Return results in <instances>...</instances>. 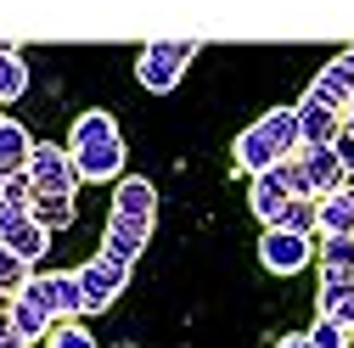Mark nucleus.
I'll return each mask as SVG.
<instances>
[{"instance_id": "f257e3e1", "label": "nucleus", "mask_w": 354, "mask_h": 348, "mask_svg": "<svg viewBox=\"0 0 354 348\" xmlns=\"http://www.w3.org/2000/svg\"><path fill=\"white\" fill-rule=\"evenodd\" d=\"M292 146H304V135H298V107H270L259 124H248L242 135H236V163H242L248 174H264V168L287 163Z\"/></svg>"}, {"instance_id": "f03ea898", "label": "nucleus", "mask_w": 354, "mask_h": 348, "mask_svg": "<svg viewBox=\"0 0 354 348\" xmlns=\"http://www.w3.org/2000/svg\"><path fill=\"white\" fill-rule=\"evenodd\" d=\"M192 57H197L192 39H152V46H141V57H136V79H141V90L169 96L174 84H180V73H186Z\"/></svg>"}, {"instance_id": "7ed1b4c3", "label": "nucleus", "mask_w": 354, "mask_h": 348, "mask_svg": "<svg viewBox=\"0 0 354 348\" xmlns=\"http://www.w3.org/2000/svg\"><path fill=\"white\" fill-rule=\"evenodd\" d=\"M79 276V287H84V315H102V309H113V298L124 292V281H129V264H118V258H107V253H96L84 270H73Z\"/></svg>"}, {"instance_id": "20e7f679", "label": "nucleus", "mask_w": 354, "mask_h": 348, "mask_svg": "<svg viewBox=\"0 0 354 348\" xmlns=\"http://www.w3.org/2000/svg\"><path fill=\"white\" fill-rule=\"evenodd\" d=\"M28 180H34V191L73 197V191H79L73 152H68V146H46V141H39V146H34V157H28Z\"/></svg>"}, {"instance_id": "39448f33", "label": "nucleus", "mask_w": 354, "mask_h": 348, "mask_svg": "<svg viewBox=\"0 0 354 348\" xmlns=\"http://www.w3.org/2000/svg\"><path fill=\"white\" fill-rule=\"evenodd\" d=\"M0 242H6L17 258L39 264V258H46V247H51V231L39 225L28 208H6V202H0Z\"/></svg>"}, {"instance_id": "423d86ee", "label": "nucleus", "mask_w": 354, "mask_h": 348, "mask_svg": "<svg viewBox=\"0 0 354 348\" xmlns=\"http://www.w3.org/2000/svg\"><path fill=\"white\" fill-rule=\"evenodd\" d=\"M309 236H292V231H281V225H264V236H259V264L270 270V276H298L304 264H309Z\"/></svg>"}, {"instance_id": "0eeeda50", "label": "nucleus", "mask_w": 354, "mask_h": 348, "mask_svg": "<svg viewBox=\"0 0 354 348\" xmlns=\"http://www.w3.org/2000/svg\"><path fill=\"white\" fill-rule=\"evenodd\" d=\"M68 152H73L79 180H113L124 168V135H102V141H84V146H68Z\"/></svg>"}, {"instance_id": "6e6552de", "label": "nucleus", "mask_w": 354, "mask_h": 348, "mask_svg": "<svg viewBox=\"0 0 354 348\" xmlns=\"http://www.w3.org/2000/svg\"><path fill=\"white\" fill-rule=\"evenodd\" d=\"M147 242H152V220H124V213H113L107 231H102V253L118 258V264H136L147 253Z\"/></svg>"}, {"instance_id": "1a4fd4ad", "label": "nucleus", "mask_w": 354, "mask_h": 348, "mask_svg": "<svg viewBox=\"0 0 354 348\" xmlns=\"http://www.w3.org/2000/svg\"><path fill=\"white\" fill-rule=\"evenodd\" d=\"M298 107V135H304V146H332L337 135H343V113L337 107H326V102H315L304 90V102H292Z\"/></svg>"}, {"instance_id": "9d476101", "label": "nucleus", "mask_w": 354, "mask_h": 348, "mask_svg": "<svg viewBox=\"0 0 354 348\" xmlns=\"http://www.w3.org/2000/svg\"><path fill=\"white\" fill-rule=\"evenodd\" d=\"M287 202H292V186H287L281 163H276V168H264V174H253V213H259L264 225H276L281 213H287Z\"/></svg>"}, {"instance_id": "9b49d317", "label": "nucleus", "mask_w": 354, "mask_h": 348, "mask_svg": "<svg viewBox=\"0 0 354 348\" xmlns=\"http://www.w3.org/2000/svg\"><path fill=\"white\" fill-rule=\"evenodd\" d=\"M309 96H315V102H326V107H337V113H348V107H354V68H348L343 57H332V62L315 73Z\"/></svg>"}, {"instance_id": "f8f14e48", "label": "nucleus", "mask_w": 354, "mask_h": 348, "mask_svg": "<svg viewBox=\"0 0 354 348\" xmlns=\"http://www.w3.org/2000/svg\"><path fill=\"white\" fill-rule=\"evenodd\" d=\"M113 213H124V220H158V186L141 180V174H124L113 186Z\"/></svg>"}, {"instance_id": "ddd939ff", "label": "nucleus", "mask_w": 354, "mask_h": 348, "mask_svg": "<svg viewBox=\"0 0 354 348\" xmlns=\"http://www.w3.org/2000/svg\"><path fill=\"white\" fill-rule=\"evenodd\" d=\"M12 320H17L23 337H39L46 326H57V315H51V303H46V287H39V276L12 298Z\"/></svg>"}, {"instance_id": "4468645a", "label": "nucleus", "mask_w": 354, "mask_h": 348, "mask_svg": "<svg viewBox=\"0 0 354 348\" xmlns=\"http://www.w3.org/2000/svg\"><path fill=\"white\" fill-rule=\"evenodd\" d=\"M39 287H46V303H51L57 326H62V320H73V315H84V287H79V276L51 270V276H39Z\"/></svg>"}, {"instance_id": "2eb2a0df", "label": "nucleus", "mask_w": 354, "mask_h": 348, "mask_svg": "<svg viewBox=\"0 0 354 348\" xmlns=\"http://www.w3.org/2000/svg\"><path fill=\"white\" fill-rule=\"evenodd\" d=\"M298 157H304V168H309V180H315V197H332V191H343V163H337V152L332 146H298Z\"/></svg>"}, {"instance_id": "dca6fc26", "label": "nucleus", "mask_w": 354, "mask_h": 348, "mask_svg": "<svg viewBox=\"0 0 354 348\" xmlns=\"http://www.w3.org/2000/svg\"><path fill=\"white\" fill-rule=\"evenodd\" d=\"M34 146H39V141L28 135L23 124H12V118L0 124V180H6V174H23L28 157H34Z\"/></svg>"}, {"instance_id": "f3484780", "label": "nucleus", "mask_w": 354, "mask_h": 348, "mask_svg": "<svg viewBox=\"0 0 354 348\" xmlns=\"http://www.w3.org/2000/svg\"><path fill=\"white\" fill-rule=\"evenodd\" d=\"M321 236H354V191H332L321 197Z\"/></svg>"}, {"instance_id": "a211bd4d", "label": "nucleus", "mask_w": 354, "mask_h": 348, "mask_svg": "<svg viewBox=\"0 0 354 348\" xmlns=\"http://www.w3.org/2000/svg\"><path fill=\"white\" fill-rule=\"evenodd\" d=\"M276 225L292 231V236H315V231H321V202H315V197H292Z\"/></svg>"}, {"instance_id": "6ab92c4d", "label": "nucleus", "mask_w": 354, "mask_h": 348, "mask_svg": "<svg viewBox=\"0 0 354 348\" xmlns=\"http://www.w3.org/2000/svg\"><path fill=\"white\" fill-rule=\"evenodd\" d=\"M28 213L46 231H62V225H73V197H51V191H34V202H28Z\"/></svg>"}, {"instance_id": "aec40b11", "label": "nucleus", "mask_w": 354, "mask_h": 348, "mask_svg": "<svg viewBox=\"0 0 354 348\" xmlns=\"http://www.w3.org/2000/svg\"><path fill=\"white\" fill-rule=\"evenodd\" d=\"M102 135H118V124H113V113L91 107V113H79V118H73V129H68V146H84V141H102Z\"/></svg>"}, {"instance_id": "412c9836", "label": "nucleus", "mask_w": 354, "mask_h": 348, "mask_svg": "<svg viewBox=\"0 0 354 348\" xmlns=\"http://www.w3.org/2000/svg\"><path fill=\"white\" fill-rule=\"evenodd\" d=\"M354 298V270H326L321 276V315H337Z\"/></svg>"}, {"instance_id": "4be33fe9", "label": "nucleus", "mask_w": 354, "mask_h": 348, "mask_svg": "<svg viewBox=\"0 0 354 348\" xmlns=\"http://www.w3.org/2000/svg\"><path fill=\"white\" fill-rule=\"evenodd\" d=\"M28 90V62L17 51H0V102H17Z\"/></svg>"}, {"instance_id": "5701e85b", "label": "nucleus", "mask_w": 354, "mask_h": 348, "mask_svg": "<svg viewBox=\"0 0 354 348\" xmlns=\"http://www.w3.org/2000/svg\"><path fill=\"white\" fill-rule=\"evenodd\" d=\"M34 276H28V258H17L6 242H0V292H23Z\"/></svg>"}, {"instance_id": "b1692460", "label": "nucleus", "mask_w": 354, "mask_h": 348, "mask_svg": "<svg viewBox=\"0 0 354 348\" xmlns=\"http://www.w3.org/2000/svg\"><path fill=\"white\" fill-rule=\"evenodd\" d=\"M321 264L326 270H354V236H321Z\"/></svg>"}, {"instance_id": "393cba45", "label": "nucleus", "mask_w": 354, "mask_h": 348, "mask_svg": "<svg viewBox=\"0 0 354 348\" xmlns=\"http://www.w3.org/2000/svg\"><path fill=\"white\" fill-rule=\"evenodd\" d=\"M309 342L315 348H348V326H337V315H321L309 326Z\"/></svg>"}, {"instance_id": "a878e982", "label": "nucleus", "mask_w": 354, "mask_h": 348, "mask_svg": "<svg viewBox=\"0 0 354 348\" xmlns=\"http://www.w3.org/2000/svg\"><path fill=\"white\" fill-rule=\"evenodd\" d=\"M0 202H6V208H28V202H34V180H28V168L0 180Z\"/></svg>"}, {"instance_id": "bb28decb", "label": "nucleus", "mask_w": 354, "mask_h": 348, "mask_svg": "<svg viewBox=\"0 0 354 348\" xmlns=\"http://www.w3.org/2000/svg\"><path fill=\"white\" fill-rule=\"evenodd\" d=\"M281 174H287V186H292V197H315V180H309V168H304V157L292 152L287 163H281ZM321 202V197H315Z\"/></svg>"}, {"instance_id": "cd10ccee", "label": "nucleus", "mask_w": 354, "mask_h": 348, "mask_svg": "<svg viewBox=\"0 0 354 348\" xmlns=\"http://www.w3.org/2000/svg\"><path fill=\"white\" fill-rule=\"evenodd\" d=\"M51 348H102L91 331H84V326H73V320H62L57 331H51Z\"/></svg>"}, {"instance_id": "c85d7f7f", "label": "nucleus", "mask_w": 354, "mask_h": 348, "mask_svg": "<svg viewBox=\"0 0 354 348\" xmlns=\"http://www.w3.org/2000/svg\"><path fill=\"white\" fill-rule=\"evenodd\" d=\"M12 298H17V292H0V342L23 337V331H17V320H12Z\"/></svg>"}, {"instance_id": "c756f323", "label": "nucleus", "mask_w": 354, "mask_h": 348, "mask_svg": "<svg viewBox=\"0 0 354 348\" xmlns=\"http://www.w3.org/2000/svg\"><path fill=\"white\" fill-rule=\"evenodd\" d=\"M332 152H337V163L354 174V135H337V141H332Z\"/></svg>"}, {"instance_id": "7c9ffc66", "label": "nucleus", "mask_w": 354, "mask_h": 348, "mask_svg": "<svg viewBox=\"0 0 354 348\" xmlns=\"http://www.w3.org/2000/svg\"><path fill=\"white\" fill-rule=\"evenodd\" d=\"M276 348H315V342H309V331H298V337H281Z\"/></svg>"}, {"instance_id": "2f4dec72", "label": "nucleus", "mask_w": 354, "mask_h": 348, "mask_svg": "<svg viewBox=\"0 0 354 348\" xmlns=\"http://www.w3.org/2000/svg\"><path fill=\"white\" fill-rule=\"evenodd\" d=\"M337 326H348V331H354V298H348L343 309H337Z\"/></svg>"}, {"instance_id": "473e14b6", "label": "nucleus", "mask_w": 354, "mask_h": 348, "mask_svg": "<svg viewBox=\"0 0 354 348\" xmlns=\"http://www.w3.org/2000/svg\"><path fill=\"white\" fill-rule=\"evenodd\" d=\"M343 135H354V107H348V113H343Z\"/></svg>"}, {"instance_id": "72a5a7b5", "label": "nucleus", "mask_w": 354, "mask_h": 348, "mask_svg": "<svg viewBox=\"0 0 354 348\" xmlns=\"http://www.w3.org/2000/svg\"><path fill=\"white\" fill-rule=\"evenodd\" d=\"M0 348H28V337H12V342H0Z\"/></svg>"}, {"instance_id": "f704fd0d", "label": "nucleus", "mask_w": 354, "mask_h": 348, "mask_svg": "<svg viewBox=\"0 0 354 348\" xmlns=\"http://www.w3.org/2000/svg\"><path fill=\"white\" fill-rule=\"evenodd\" d=\"M343 62H348V68H354V46H348V51H343Z\"/></svg>"}, {"instance_id": "c9c22d12", "label": "nucleus", "mask_w": 354, "mask_h": 348, "mask_svg": "<svg viewBox=\"0 0 354 348\" xmlns=\"http://www.w3.org/2000/svg\"><path fill=\"white\" fill-rule=\"evenodd\" d=\"M0 124H6V118H0Z\"/></svg>"}]
</instances>
